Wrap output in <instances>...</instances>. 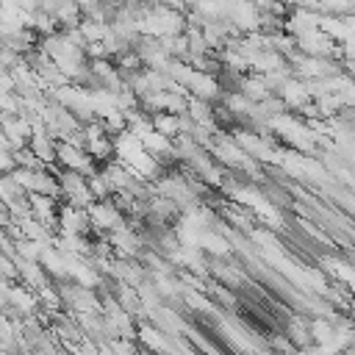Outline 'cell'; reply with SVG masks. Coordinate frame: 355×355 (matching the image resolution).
Here are the masks:
<instances>
[{"mask_svg":"<svg viewBox=\"0 0 355 355\" xmlns=\"http://www.w3.org/2000/svg\"><path fill=\"white\" fill-rule=\"evenodd\" d=\"M14 166H17V161H14V153H11V147L0 144V175H8Z\"/></svg>","mask_w":355,"mask_h":355,"instance_id":"6da1fadb","label":"cell"}]
</instances>
